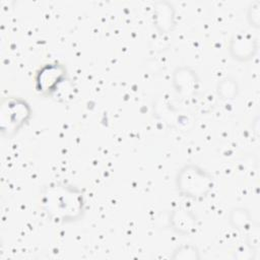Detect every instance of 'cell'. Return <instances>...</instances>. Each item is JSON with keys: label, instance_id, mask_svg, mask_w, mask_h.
Instances as JSON below:
<instances>
[{"label": "cell", "instance_id": "1", "mask_svg": "<svg viewBox=\"0 0 260 260\" xmlns=\"http://www.w3.org/2000/svg\"><path fill=\"white\" fill-rule=\"evenodd\" d=\"M44 205L51 216L63 221L79 217L83 209L80 193L64 185L51 186L44 194Z\"/></svg>", "mask_w": 260, "mask_h": 260}, {"label": "cell", "instance_id": "2", "mask_svg": "<svg viewBox=\"0 0 260 260\" xmlns=\"http://www.w3.org/2000/svg\"><path fill=\"white\" fill-rule=\"evenodd\" d=\"M63 70L60 66H46L42 69L38 76V83H39V90L50 92L53 91L54 87L58 85L59 82L62 81L63 77Z\"/></svg>", "mask_w": 260, "mask_h": 260}]
</instances>
